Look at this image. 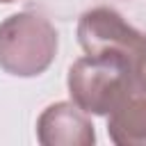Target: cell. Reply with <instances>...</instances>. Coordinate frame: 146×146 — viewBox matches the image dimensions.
Listing matches in <instances>:
<instances>
[{"mask_svg": "<svg viewBox=\"0 0 146 146\" xmlns=\"http://www.w3.org/2000/svg\"><path fill=\"white\" fill-rule=\"evenodd\" d=\"M59 46L52 23L34 11H18L0 23V68L16 78H36L55 62Z\"/></svg>", "mask_w": 146, "mask_h": 146, "instance_id": "6da1fadb", "label": "cell"}, {"mask_svg": "<svg viewBox=\"0 0 146 146\" xmlns=\"http://www.w3.org/2000/svg\"><path fill=\"white\" fill-rule=\"evenodd\" d=\"M71 100L87 114L107 116L135 87L123 59L110 55H84L68 68Z\"/></svg>", "mask_w": 146, "mask_h": 146, "instance_id": "7a4b0ae2", "label": "cell"}, {"mask_svg": "<svg viewBox=\"0 0 146 146\" xmlns=\"http://www.w3.org/2000/svg\"><path fill=\"white\" fill-rule=\"evenodd\" d=\"M144 32L135 30L116 9L94 7L78 21V41L87 55H110L130 62Z\"/></svg>", "mask_w": 146, "mask_h": 146, "instance_id": "3957f363", "label": "cell"}, {"mask_svg": "<svg viewBox=\"0 0 146 146\" xmlns=\"http://www.w3.org/2000/svg\"><path fill=\"white\" fill-rule=\"evenodd\" d=\"M36 139L43 146H91L96 130L84 110L75 103H52L36 119Z\"/></svg>", "mask_w": 146, "mask_h": 146, "instance_id": "277c9868", "label": "cell"}, {"mask_svg": "<svg viewBox=\"0 0 146 146\" xmlns=\"http://www.w3.org/2000/svg\"><path fill=\"white\" fill-rule=\"evenodd\" d=\"M107 135L116 146H146V91L132 89L107 114Z\"/></svg>", "mask_w": 146, "mask_h": 146, "instance_id": "5b68a950", "label": "cell"}, {"mask_svg": "<svg viewBox=\"0 0 146 146\" xmlns=\"http://www.w3.org/2000/svg\"><path fill=\"white\" fill-rule=\"evenodd\" d=\"M128 71H130L132 87L139 91H146V34H141V39L128 62Z\"/></svg>", "mask_w": 146, "mask_h": 146, "instance_id": "8992f818", "label": "cell"}, {"mask_svg": "<svg viewBox=\"0 0 146 146\" xmlns=\"http://www.w3.org/2000/svg\"><path fill=\"white\" fill-rule=\"evenodd\" d=\"M0 2H5V5H9V2H18V0H0Z\"/></svg>", "mask_w": 146, "mask_h": 146, "instance_id": "52a82bcc", "label": "cell"}]
</instances>
